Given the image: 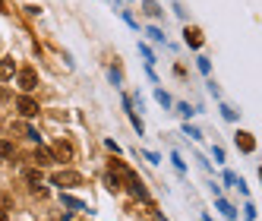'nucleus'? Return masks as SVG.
<instances>
[{"instance_id":"obj_15","label":"nucleus","mask_w":262,"mask_h":221,"mask_svg":"<svg viewBox=\"0 0 262 221\" xmlns=\"http://www.w3.org/2000/svg\"><path fill=\"white\" fill-rule=\"evenodd\" d=\"M0 221H10V218H7V212H0Z\"/></svg>"},{"instance_id":"obj_9","label":"nucleus","mask_w":262,"mask_h":221,"mask_svg":"<svg viewBox=\"0 0 262 221\" xmlns=\"http://www.w3.org/2000/svg\"><path fill=\"white\" fill-rule=\"evenodd\" d=\"M237 145H240V152H253V149H256V142H253L250 133H240V136H237Z\"/></svg>"},{"instance_id":"obj_10","label":"nucleus","mask_w":262,"mask_h":221,"mask_svg":"<svg viewBox=\"0 0 262 221\" xmlns=\"http://www.w3.org/2000/svg\"><path fill=\"white\" fill-rule=\"evenodd\" d=\"M26 183H29L32 190H38V187H41V171H35V168L26 171Z\"/></svg>"},{"instance_id":"obj_6","label":"nucleus","mask_w":262,"mask_h":221,"mask_svg":"<svg viewBox=\"0 0 262 221\" xmlns=\"http://www.w3.org/2000/svg\"><path fill=\"white\" fill-rule=\"evenodd\" d=\"M35 161H38V168H41V164H51L54 161V152L45 149V145H38V149H35Z\"/></svg>"},{"instance_id":"obj_14","label":"nucleus","mask_w":262,"mask_h":221,"mask_svg":"<svg viewBox=\"0 0 262 221\" xmlns=\"http://www.w3.org/2000/svg\"><path fill=\"white\" fill-rule=\"evenodd\" d=\"M0 101H7V89H0Z\"/></svg>"},{"instance_id":"obj_8","label":"nucleus","mask_w":262,"mask_h":221,"mask_svg":"<svg viewBox=\"0 0 262 221\" xmlns=\"http://www.w3.org/2000/svg\"><path fill=\"white\" fill-rule=\"evenodd\" d=\"M13 133H23L26 139H35V142H38V133H35L29 123H13Z\"/></svg>"},{"instance_id":"obj_11","label":"nucleus","mask_w":262,"mask_h":221,"mask_svg":"<svg viewBox=\"0 0 262 221\" xmlns=\"http://www.w3.org/2000/svg\"><path fill=\"white\" fill-rule=\"evenodd\" d=\"M186 41H190L193 48H199V45H202V35H199L196 29H186Z\"/></svg>"},{"instance_id":"obj_2","label":"nucleus","mask_w":262,"mask_h":221,"mask_svg":"<svg viewBox=\"0 0 262 221\" xmlns=\"http://www.w3.org/2000/svg\"><path fill=\"white\" fill-rule=\"evenodd\" d=\"M16 107H19L23 117H35V114H38V101H35L32 95H19V98H16Z\"/></svg>"},{"instance_id":"obj_1","label":"nucleus","mask_w":262,"mask_h":221,"mask_svg":"<svg viewBox=\"0 0 262 221\" xmlns=\"http://www.w3.org/2000/svg\"><path fill=\"white\" fill-rule=\"evenodd\" d=\"M51 183H54V187H82V174H76V171H57V174H51Z\"/></svg>"},{"instance_id":"obj_3","label":"nucleus","mask_w":262,"mask_h":221,"mask_svg":"<svg viewBox=\"0 0 262 221\" xmlns=\"http://www.w3.org/2000/svg\"><path fill=\"white\" fill-rule=\"evenodd\" d=\"M54 158L57 161H73V155H76V149H73V142H67V139H60V142H54Z\"/></svg>"},{"instance_id":"obj_13","label":"nucleus","mask_w":262,"mask_h":221,"mask_svg":"<svg viewBox=\"0 0 262 221\" xmlns=\"http://www.w3.org/2000/svg\"><path fill=\"white\" fill-rule=\"evenodd\" d=\"M13 155V142H0V161Z\"/></svg>"},{"instance_id":"obj_12","label":"nucleus","mask_w":262,"mask_h":221,"mask_svg":"<svg viewBox=\"0 0 262 221\" xmlns=\"http://www.w3.org/2000/svg\"><path fill=\"white\" fill-rule=\"evenodd\" d=\"M107 190H111V193L120 190V177H117V174H107Z\"/></svg>"},{"instance_id":"obj_7","label":"nucleus","mask_w":262,"mask_h":221,"mask_svg":"<svg viewBox=\"0 0 262 221\" xmlns=\"http://www.w3.org/2000/svg\"><path fill=\"white\" fill-rule=\"evenodd\" d=\"M16 73V63H13V57H7V60H0V82L4 79H10Z\"/></svg>"},{"instance_id":"obj_5","label":"nucleus","mask_w":262,"mask_h":221,"mask_svg":"<svg viewBox=\"0 0 262 221\" xmlns=\"http://www.w3.org/2000/svg\"><path fill=\"white\" fill-rule=\"evenodd\" d=\"M126 187H129V193H133V196L145 199V187H142V180H139L133 171H126Z\"/></svg>"},{"instance_id":"obj_4","label":"nucleus","mask_w":262,"mask_h":221,"mask_svg":"<svg viewBox=\"0 0 262 221\" xmlns=\"http://www.w3.org/2000/svg\"><path fill=\"white\" fill-rule=\"evenodd\" d=\"M35 85H38V73L29 70V67H26V70H19V89H23V92H32Z\"/></svg>"}]
</instances>
